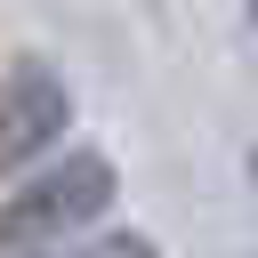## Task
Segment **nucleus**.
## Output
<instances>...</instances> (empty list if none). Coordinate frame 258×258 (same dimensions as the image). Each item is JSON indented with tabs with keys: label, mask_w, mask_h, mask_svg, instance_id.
I'll return each instance as SVG.
<instances>
[{
	"label": "nucleus",
	"mask_w": 258,
	"mask_h": 258,
	"mask_svg": "<svg viewBox=\"0 0 258 258\" xmlns=\"http://www.w3.org/2000/svg\"><path fill=\"white\" fill-rule=\"evenodd\" d=\"M56 258H169L153 234H81V242H64Z\"/></svg>",
	"instance_id": "nucleus-3"
},
{
	"label": "nucleus",
	"mask_w": 258,
	"mask_h": 258,
	"mask_svg": "<svg viewBox=\"0 0 258 258\" xmlns=\"http://www.w3.org/2000/svg\"><path fill=\"white\" fill-rule=\"evenodd\" d=\"M64 129H73V81L48 56H16L0 73V177L64 145Z\"/></svg>",
	"instance_id": "nucleus-2"
},
{
	"label": "nucleus",
	"mask_w": 258,
	"mask_h": 258,
	"mask_svg": "<svg viewBox=\"0 0 258 258\" xmlns=\"http://www.w3.org/2000/svg\"><path fill=\"white\" fill-rule=\"evenodd\" d=\"M113 202H121V169H113V153H105V145H73V153L40 161V169L8 194V210H0V242H8V250H64V242L97 234Z\"/></svg>",
	"instance_id": "nucleus-1"
}]
</instances>
